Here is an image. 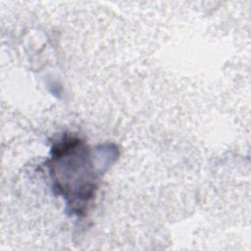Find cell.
<instances>
[{
  "label": "cell",
  "mask_w": 251,
  "mask_h": 251,
  "mask_svg": "<svg viewBox=\"0 0 251 251\" xmlns=\"http://www.w3.org/2000/svg\"><path fill=\"white\" fill-rule=\"evenodd\" d=\"M48 169L53 187L65 198L70 212L84 214L97 189V175L85 142L75 136L62 137L52 147Z\"/></svg>",
  "instance_id": "cell-1"
}]
</instances>
